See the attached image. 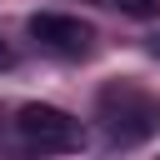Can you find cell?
Returning <instances> with one entry per match:
<instances>
[{"label":"cell","mask_w":160,"mask_h":160,"mask_svg":"<svg viewBox=\"0 0 160 160\" xmlns=\"http://www.w3.org/2000/svg\"><path fill=\"white\" fill-rule=\"evenodd\" d=\"M30 35H35L45 50H55V55H85L90 40H95V30H90L80 15H50V10L30 15Z\"/></svg>","instance_id":"3957f363"},{"label":"cell","mask_w":160,"mask_h":160,"mask_svg":"<svg viewBox=\"0 0 160 160\" xmlns=\"http://www.w3.org/2000/svg\"><path fill=\"white\" fill-rule=\"evenodd\" d=\"M100 120L115 145H140L160 130V95H150L135 80H110L100 90Z\"/></svg>","instance_id":"6da1fadb"},{"label":"cell","mask_w":160,"mask_h":160,"mask_svg":"<svg viewBox=\"0 0 160 160\" xmlns=\"http://www.w3.org/2000/svg\"><path fill=\"white\" fill-rule=\"evenodd\" d=\"M5 60H10V55H5V45H0V65H5Z\"/></svg>","instance_id":"8992f818"},{"label":"cell","mask_w":160,"mask_h":160,"mask_svg":"<svg viewBox=\"0 0 160 160\" xmlns=\"http://www.w3.org/2000/svg\"><path fill=\"white\" fill-rule=\"evenodd\" d=\"M115 5H120L125 15H150V10L160 5V0H115Z\"/></svg>","instance_id":"277c9868"},{"label":"cell","mask_w":160,"mask_h":160,"mask_svg":"<svg viewBox=\"0 0 160 160\" xmlns=\"http://www.w3.org/2000/svg\"><path fill=\"white\" fill-rule=\"evenodd\" d=\"M145 50H150V55H155V60H160V30H155V35H150V40H145Z\"/></svg>","instance_id":"5b68a950"},{"label":"cell","mask_w":160,"mask_h":160,"mask_svg":"<svg viewBox=\"0 0 160 160\" xmlns=\"http://www.w3.org/2000/svg\"><path fill=\"white\" fill-rule=\"evenodd\" d=\"M15 125H20V135L35 150H50V155H70V150L85 145V125L70 110H60V105H35L30 100V105H20Z\"/></svg>","instance_id":"7a4b0ae2"}]
</instances>
